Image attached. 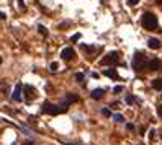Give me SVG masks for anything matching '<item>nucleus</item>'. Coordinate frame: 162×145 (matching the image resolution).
Instances as JSON below:
<instances>
[{"label":"nucleus","instance_id":"1","mask_svg":"<svg viewBox=\"0 0 162 145\" xmlns=\"http://www.w3.org/2000/svg\"><path fill=\"white\" fill-rule=\"evenodd\" d=\"M141 23H143V26L146 28V30H149V31H156L157 26H159L157 17H156L154 13H151V11H146V13L143 15V18H141Z\"/></svg>","mask_w":162,"mask_h":145},{"label":"nucleus","instance_id":"2","mask_svg":"<svg viewBox=\"0 0 162 145\" xmlns=\"http://www.w3.org/2000/svg\"><path fill=\"white\" fill-rule=\"evenodd\" d=\"M146 65H147V62H146L144 55L141 54V52H136L134 59H133V68H134L136 72H141V70L146 68Z\"/></svg>","mask_w":162,"mask_h":145},{"label":"nucleus","instance_id":"3","mask_svg":"<svg viewBox=\"0 0 162 145\" xmlns=\"http://www.w3.org/2000/svg\"><path fill=\"white\" fill-rule=\"evenodd\" d=\"M43 112H44V114L56 116V114H61V112H64V111H62V108H61V106H56V104H52L51 101H44Z\"/></svg>","mask_w":162,"mask_h":145},{"label":"nucleus","instance_id":"4","mask_svg":"<svg viewBox=\"0 0 162 145\" xmlns=\"http://www.w3.org/2000/svg\"><path fill=\"white\" fill-rule=\"evenodd\" d=\"M118 62H120V52H116V51H113V52H110V54H107V55L102 59V64H103V65H115V64H118Z\"/></svg>","mask_w":162,"mask_h":145},{"label":"nucleus","instance_id":"5","mask_svg":"<svg viewBox=\"0 0 162 145\" xmlns=\"http://www.w3.org/2000/svg\"><path fill=\"white\" fill-rule=\"evenodd\" d=\"M23 91H25L26 101H33V99L36 98V90L31 85H25V87H23Z\"/></svg>","mask_w":162,"mask_h":145},{"label":"nucleus","instance_id":"6","mask_svg":"<svg viewBox=\"0 0 162 145\" xmlns=\"http://www.w3.org/2000/svg\"><path fill=\"white\" fill-rule=\"evenodd\" d=\"M21 90H23V85L21 83H17V85H15V90H13V95H12L13 101H21Z\"/></svg>","mask_w":162,"mask_h":145},{"label":"nucleus","instance_id":"7","mask_svg":"<svg viewBox=\"0 0 162 145\" xmlns=\"http://www.w3.org/2000/svg\"><path fill=\"white\" fill-rule=\"evenodd\" d=\"M75 55V52H74V49L72 47H66V49H62L61 51V57H62L64 60H71L72 57Z\"/></svg>","mask_w":162,"mask_h":145},{"label":"nucleus","instance_id":"8","mask_svg":"<svg viewBox=\"0 0 162 145\" xmlns=\"http://www.w3.org/2000/svg\"><path fill=\"white\" fill-rule=\"evenodd\" d=\"M146 68H147V70H160V60H157V59L149 60Z\"/></svg>","mask_w":162,"mask_h":145},{"label":"nucleus","instance_id":"9","mask_svg":"<svg viewBox=\"0 0 162 145\" xmlns=\"http://www.w3.org/2000/svg\"><path fill=\"white\" fill-rule=\"evenodd\" d=\"M92 98L94 99H102L103 98V95H105V90L103 88H95V90H92Z\"/></svg>","mask_w":162,"mask_h":145},{"label":"nucleus","instance_id":"10","mask_svg":"<svg viewBox=\"0 0 162 145\" xmlns=\"http://www.w3.org/2000/svg\"><path fill=\"white\" fill-rule=\"evenodd\" d=\"M147 46L151 47V49H159V47H160V41L157 38H151L147 41Z\"/></svg>","mask_w":162,"mask_h":145},{"label":"nucleus","instance_id":"11","mask_svg":"<svg viewBox=\"0 0 162 145\" xmlns=\"http://www.w3.org/2000/svg\"><path fill=\"white\" fill-rule=\"evenodd\" d=\"M105 75L107 77H110V78H113V80H118L120 77H118V72L115 70V68H108V70H105Z\"/></svg>","mask_w":162,"mask_h":145},{"label":"nucleus","instance_id":"12","mask_svg":"<svg viewBox=\"0 0 162 145\" xmlns=\"http://www.w3.org/2000/svg\"><path fill=\"white\" fill-rule=\"evenodd\" d=\"M77 101H79V96L77 95H74V93H67L66 95V103L72 104V103H77Z\"/></svg>","mask_w":162,"mask_h":145},{"label":"nucleus","instance_id":"13","mask_svg":"<svg viewBox=\"0 0 162 145\" xmlns=\"http://www.w3.org/2000/svg\"><path fill=\"white\" fill-rule=\"evenodd\" d=\"M152 88L154 90H162V78H154L152 80Z\"/></svg>","mask_w":162,"mask_h":145},{"label":"nucleus","instance_id":"14","mask_svg":"<svg viewBox=\"0 0 162 145\" xmlns=\"http://www.w3.org/2000/svg\"><path fill=\"white\" fill-rule=\"evenodd\" d=\"M126 103H128V104H133V103H139V99H137L136 96L129 95V96H126Z\"/></svg>","mask_w":162,"mask_h":145},{"label":"nucleus","instance_id":"15","mask_svg":"<svg viewBox=\"0 0 162 145\" xmlns=\"http://www.w3.org/2000/svg\"><path fill=\"white\" fill-rule=\"evenodd\" d=\"M49 70H51V72H58V70H59V64H58V62H51Z\"/></svg>","mask_w":162,"mask_h":145},{"label":"nucleus","instance_id":"16","mask_svg":"<svg viewBox=\"0 0 162 145\" xmlns=\"http://www.w3.org/2000/svg\"><path fill=\"white\" fill-rule=\"evenodd\" d=\"M113 119H115V122H124V118L121 114H115V116H113Z\"/></svg>","mask_w":162,"mask_h":145},{"label":"nucleus","instance_id":"17","mask_svg":"<svg viewBox=\"0 0 162 145\" xmlns=\"http://www.w3.org/2000/svg\"><path fill=\"white\" fill-rule=\"evenodd\" d=\"M38 31H39V33H41L43 36H48V30H46V28H44L43 25H39V26H38Z\"/></svg>","mask_w":162,"mask_h":145},{"label":"nucleus","instance_id":"18","mask_svg":"<svg viewBox=\"0 0 162 145\" xmlns=\"http://www.w3.org/2000/svg\"><path fill=\"white\" fill-rule=\"evenodd\" d=\"M75 80H77V82H80V83H84V74H82V72L75 75Z\"/></svg>","mask_w":162,"mask_h":145},{"label":"nucleus","instance_id":"19","mask_svg":"<svg viewBox=\"0 0 162 145\" xmlns=\"http://www.w3.org/2000/svg\"><path fill=\"white\" fill-rule=\"evenodd\" d=\"M102 114L105 116V118H110V116H111V112H110V109H107V108H103V109H102Z\"/></svg>","mask_w":162,"mask_h":145},{"label":"nucleus","instance_id":"20","mask_svg":"<svg viewBox=\"0 0 162 145\" xmlns=\"http://www.w3.org/2000/svg\"><path fill=\"white\" fill-rule=\"evenodd\" d=\"M79 39H80V33H75V34L71 38V41H74V43H75V41H79Z\"/></svg>","mask_w":162,"mask_h":145},{"label":"nucleus","instance_id":"21","mask_svg":"<svg viewBox=\"0 0 162 145\" xmlns=\"http://www.w3.org/2000/svg\"><path fill=\"white\" fill-rule=\"evenodd\" d=\"M18 7H20V10H25L26 8V5H25V2H23V0H18Z\"/></svg>","mask_w":162,"mask_h":145},{"label":"nucleus","instance_id":"22","mask_svg":"<svg viewBox=\"0 0 162 145\" xmlns=\"http://www.w3.org/2000/svg\"><path fill=\"white\" fill-rule=\"evenodd\" d=\"M113 91H115V93H121V91H123V87H121V85L115 87V88H113Z\"/></svg>","mask_w":162,"mask_h":145},{"label":"nucleus","instance_id":"23","mask_svg":"<svg viewBox=\"0 0 162 145\" xmlns=\"http://www.w3.org/2000/svg\"><path fill=\"white\" fill-rule=\"evenodd\" d=\"M139 3V0H128V5H131V7H134Z\"/></svg>","mask_w":162,"mask_h":145},{"label":"nucleus","instance_id":"24","mask_svg":"<svg viewBox=\"0 0 162 145\" xmlns=\"http://www.w3.org/2000/svg\"><path fill=\"white\" fill-rule=\"evenodd\" d=\"M154 134H156V131H151V132H149V142H154Z\"/></svg>","mask_w":162,"mask_h":145},{"label":"nucleus","instance_id":"25","mask_svg":"<svg viewBox=\"0 0 162 145\" xmlns=\"http://www.w3.org/2000/svg\"><path fill=\"white\" fill-rule=\"evenodd\" d=\"M157 114L162 118V104H160V106H157Z\"/></svg>","mask_w":162,"mask_h":145},{"label":"nucleus","instance_id":"26","mask_svg":"<svg viewBox=\"0 0 162 145\" xmlns=\"http://www.w3.org/2000/svg\"><path fill=\"white\" fill-rule=\"evenodd\" d=\"M23 145H35V142H31V140H25V142H23Z\"/></svg>","mask_w":162,"mask_h":145},{"label":"nucleus","instance_id":"27","mask_svg":"<svg viewBox=\"0 0 162 145\" xmlns=\"http://www.w3.org/2000/svg\"><path fill=\"white\" fill-rule=\"evenodd\" d=\"M69 25H71V23L67 21V23H62V25H59V28H61V30H62V28H66V26H69Z\"/></svg>","mask_w":162,"mask_h":145},{"label":"nucleus","instance_id":"28","mask_svg":"<svg viewBox=\"0 0 162 145\" xmlns=\"http://www.w3.org/2000/svg\"><path fill=\"white\" fill-rule=\"evenodd\" d=\"M5 18H7V15L3 11H0V20H5Z\"/></svg>","mask_w":162,"mask_h":145},{"label":"nucleus","instance_id":"29","mask_svg":"<svg viewBox=\"0 0 162 145\" xmlns=\"http://www.w3.org/2000/svg\"><path fill=\"white\" fill-rule=\"evenodd\" d=\"M126 127L129 129V131H133V129H134V126H133V124H126Z\"/></svg>","mask_w":162,"mask_h":145},{"label":"nucleus","instance_id":"30","mask_svg":"<svg viewBox=\"0 0 162 145\" xmlns=\"http://www.w3.org/2000/svg\"><path fill=\"white\" fill-rule=\"evenodd\" d=\"M64 145H79V143H69V142H64Z\"/></svg>","mask_w":162,"mask_h":145},{"label":"nucleus","instance_id":"31","mask_svg":"<svg viewBox=\"0 0 162 145\" xmlns=\"http://www.w3.org/2000/svg\"><path fill=\"white\" fill-rule=\"evenodd\" d=\"M156 3H159V5H162V0H156Z\"/></svg>","mask_w":162,"mask_h":145},{"label":"nucleus","instance_id":"32","mask_svg":"<svg viewBox=\"0 0 162 145\" xmlns=\"http://www.w3.org/2000/svg\"><path fill=\"white\" fill-rule=\"evenodd\" d=\"M160 70H162V62H160Z\"/></svg>","mask_w":162,"mask_h":145},{"label":"nucleus","instance_id":"33","mask_svg":"<svg viewBox=\"0 0 162 145\" xmlns=\"http://www.w3.org/2000/svg\"><path fill=\"white\" fill-rule=\"evenodd\" d=\"M0 64H2V57H0Z\"/></svg>","mask_w":162,"mask_h":145},{"label":"nucleus","instance_id":"34","mask_svg":"<svg viewBox=\"0 0 162 145\" xmlns=\"http://www.w3.org/2000/svg\"><path fill=\"white\" fill-rule=\"evenodd\" d=\"M160 139H162V132H160Z\"/></svg>","mask_w":162,"mask_h":145}]
</instances>
